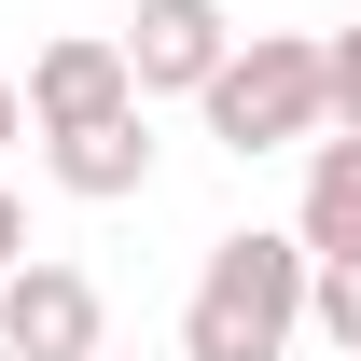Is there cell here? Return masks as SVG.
Listing matches in <instances>:
<instances>
[{
  "label": "cell",
  "instance_id": "6da1fadb",
  "mask_svg": "<svg viewBox=\"0 0 361 361\" xmlns=\"http://www.w3.org/2000/svg\"><path fill=\"white\" fill-rule=\"evenodd\" d=\"M306 278H319L306 236H264V223L209 236V264H195V292H180V361H292Z\"/></svg>",
  "mask_w": 361,
  "mask_h": 361
},
{
  "label": "cell",
  "instance_id": "7a4b0ae2",
  "mask_svg": "<svg viewBox=\"0 0 361 361\" xmlns=\"http://www.w3.org/2000/svg\"><path fill=\"white\" fill-rule=\"evenodd\" d=\"M195 111H209V139H223L236 167H250V153H306V139L334 126L319 42H306V28H236V56L209 70V97H195Z\"/></svg>",
  "mask_w": 361,
  "mask_h": 361
},
{
  "label": "cell",
  "instance_id": "3957f363",
  "mask_svg": "<svg viewBox=\"0 0 361 361\" xmlns=\"http://www.w3.org/2000/svg\"><path fill=\"white\" fill-rule=\"evenodd\" d=\"M0 348H14V361H97V348H111L97 278H84V264H56V250H28V264L0 278Z\"/></svg>",
  "mask_w": 361,
  "mask_h": 361
},
{
  "label": "cell",
  "instance_id": "277c9868",
  "mask_svg": "<svg viewBox=\"0 0 361 361\" xmlns=\"http://www.w3.org/2000/svg\"><path fill=\"white\" fill-rule=\"evenodd\" d=\"M111 111H153L111 28H70V42H42V56H28V139H70V126H111Z\"/></svg>",
  "mask_w": 361,
  "mask_h": 361
},
{
  "label": "cell",
  "instance_id": "5b68a950",
  "mask_svg": "<svg viewBox=\"0 0 361 361\" xmlns=\"http://www.w3.org/2000/svg\"><path fill=\"white\" fill-rule=\"evenodd\" d=\"M111 42H126L139 97H209V70L236 56V28H223V0H139Z\"/></svg>",
  "mask_w": 361,
  "mask_h": 361
},
{
  "label": "cell",
  "instance_id": "8992f818",
  "mask_svg": "<svg viewBox=\"0 0 361 361\" xmlns=\"http://www.w3.org/2000/svg\"><path fill=\"white\" fill-rule=\"evenodd\" d=\"M56 195H84V209H126V195H153V111H111V126H70L42 139Z\"/></svg>",
  "mask_w": 361,
  "mask_h": 361
},
{
  "label": "cell",
  "instance_id": "52a82bcc",
  "mask_svg": "<svg viewBox=\"0 0 361 361\" xmlns=\"http://www.w3.org/2000/svg\"><path fill=\"white\" fill-rule=\"evenodd\" d=\"M292 236H306V264H361V126L306 139V209H292Z\"/></svg>",
  "mask_w": 361,
  "mask_h": 361
},
{
  "label": "cell",
  "instance_id": "ba28073f",
  "mask_svg": "<svg viewBox=\"0 0 361 361\" xmlns=\"http://www.w3.org/2000/svg\"><path fill=\"white\" fill-rule=\"evenodd\" d=\"M306 334H319L334 361H361V264H319V278H306Z\"/></svg>",
  "mask_w": 361,
  "mask_h": 361
},
{
  "label": "cell",
  "instance_id": "9c48e42d",
  "mask_svg": "<svg viewBox=\"0 0 361 361\" xmlns=\"http://www.w3.org/2000/svg\"><path fill=\"white\" fill-rule=\"evenodd\" d=\"M319 84H334V126H361V14L319 42Z\"/></svg>",
  "mask_w": 361,
  "mask_h": 361
},
{
  "label": "cell",
  "instance_id": "30bf717a",
  "mask_svg": "<svg viewBox=\"0 0 361 361\" xmlns=\"http://www.w3.org/2000/svg\"><path fill=\"white\" fill-rule=\"evenodd\" d=\"M28 264V209H14V180H0V278Z\"/></svg>",
  "mask_w": 361,
  "mask_h": 361
},
{
  "label": "cell",
  "instance_id": "8fae6325",
  "mask_svg": "<svg viewBox=\"0 0 361 361\" xmlns=\"http://www.w3.org/2000/svg\"><path fill=\"white\" fill-rule=\"evenodd\" d=\"M14 139H28V84H0V153H14Z\"/></svg>",
  "mask_w": 361,
  "mask_h": 361
},
{
  "label": "cell",
  "instance_id": "7c38bea8",
  "mask_svg": "<svg viewBox=\"0 0 361 361\" xmlns=\"http://www.w3.org/2000/svg\"><path fill=\"white\" fill-rule=\"evenodd\" d=\"M0 361H14V348H0Z\"/></svg>",
  "mask_w": 361,
  "mask_h": 361
},
{
  "label": "cell",
  "instance_id": "4fadbf2b",
  "mask_svg": "<svg viewBox=\"0 0 361 361\" xmlns=\"http://www.w3.org/2000/svg\"><path fill=\"white\" fill-rule=\"evenodd\" d=\"M97 361H111V348H97Z\"/></svg>",
  "mask_w": 361,
  "mask_h": 361
}]
</instances>
